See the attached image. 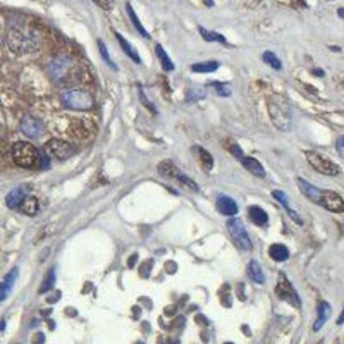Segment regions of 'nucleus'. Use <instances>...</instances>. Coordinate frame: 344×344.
I'll return each instance as SVG.
<instances>
[{"mask_svg":"<svg viewBox=\"0 0 344 344\" xmlns=\"http://www.w3.org/2000/svg\"><path fill=\"white\" fill-rule=\"evenodd\" d=\"M116 38H117V41H119L121 47H123L124 54H126L129 59H133L134 64H141V57H140V54H138V52H136V48H134L133 45H131L129 41H127L126 38L123 36V34L116 33Z\"/></svg>","mask_w":344,"mask_h":344,"instance_id":"18","label":"nucleus"},{"mask_svg":"<svg viewBox=\"0 0 344 344\" xmlns=\"http://www.w3.org/2000/svg\"><path fill=\"white\" fill-rule=\"evenodd\" d=\"M5 329V320H0V331H3Z\"/></svg>","mask_w":344,"mask_h":344,"instance_id":"52","label":"nucleus"},{"mask_svg":"<svg viewBox=\"0 0 344 344\" xmlns=\"http://www.w3.org/2000/svg\"><path fill=\"white\" fill-rule=\"evenodd\" d=\"M332 313V307L331 303H327V301H320L317 307V320H315V325H313V331L318 332L322 327H324V324L329 320V317H331Z\"/></svg>","mask_w":344,"mask_h":344,"instance_id":"15","label":"nucleus"},{"mask_svg":"<svg viewBox=\"0 0 344 344\" xmlns=\"http://www.w3.org/2000/svg\"><path fill=\"white\" fill-rule=\"evenodd\" d=\"M227 231H229L232 241H234V245L238 246V248L245 250V251L251 250V239H250V234H248V231H246V227H245V224H243L241 219H229Z\"/></svg>","mask_w":344,"mask_h":344,"instance_id":"7","label":"nucleus"},{"mask_svg":"<svg viewBox=\"0 0 344 344\" xmlns=\"http://www.w3.org/2000/svg\"><path fill=\"white\" fill-rule=\"evenodd\" d=\"M21 131H23L28 138H31V140H36V138H40L41 134H43V124H41V121L36 119V117L26 116L21 121Z\"/></svg>","mask_w":344,"mask_h":344,"instance_id":"12","label":"nucleus"},{"mask_svg":"<svg viewBox=\"0 0 344 344\" xmlns=\"http://www.w3.org/2000/svg\"><path fill=\"white\" fill-rule=\"evenodd\" d=\"M291 3H293V7H296V9H305V7H307V2H305V0H291Z\"/></svg>","mask_w":344,"mask_h":344,"instance_id":"43","label":"nucleus"},{"mask_svg":"<svg viewBox=\"0 0 344 344\" xmlns=\"http://www.w3.org/2000/svg\"><path fill=\"white\" fill-rule=\"evenodd\" d=\"M138 93H140V98H141V102H143V105H145V107H148V109H150L154 114H157V109H155V107L150 103V100H148L147 96H145V93H143V90H141V86H140V85H138Z\"/></svg>","mask_w":344,"mask_h":344,"instance_id":"35","label":"nucleus"},{"mask_svg":"<svg viewBox=\"0 0 344 344\" xmlns=\"http://www.w3.org/2000/svg\"><path fill=\"white\" fill-rule=\"evenodd\" d=\"M193 152L198 155V160H200V165H201V167H203L207 172H210L212 167H214V157H212V155L208 154V152L205 150V148H201V147H194Z\"/></svg>","mask_w":344,"mask_h":344,"instance_id":"21","label":"nucleus"},{"mask_svg":"<svg viewBox=\"0 0 344 344\" xmlns=\"http://www.w3.org/2000/svg\"><path fill=\"white\" fill-rule=\"evenodd\" d=\"M267 109H269L270 121L274 126L282 133H287L293 127V109L286 96L282 95H270L267 100Z\"/></svg>","mask_w":344,"mask_h":344,"instance_id":"1","label":"nucleus"},{"mask_svg":"<svg viewBox=\"0 0 344 344\" xmlns=\"http://www.w3.org/2000/svg\"><path fill=\"white\" fill-rule=\"evenodd\" d=\"M10 291L7 289V286L3 282H0V301H3L7 298V294H9Z\"/></svg>","mask_w":344,"mask_h":344,"instance_id":"42","label":"nucleus"},{"mask_svg":"<svg viewBox=\"0 0 344 344\" xmlns=\"http://www.w3.org/2000/svg\"><path fill=\"white\" fill-rule=\"evenodd\" d=\"M54 282H55V270H50L48 272V276L45 277V281H43V284H41V287H40V293L43 294V293H48V291L54 287Z\"/></svg>","mask_w":344,"mask_h":344,"instance_id":"30","label":"nucleus"},{"mask_svg":"<svg viewBox=\"0 0 344 344\" xmlns=\"http://www.w3.org/2000/svg\"><path fill=\"white\" fill-rule=\"evenodd\" d=\"M45 148H47L48 155H52L54 158H59V160L71 158L72 155L76 154V148L72 147L71 143H67V141H64V140H57V138L48 141V143L45 145Z\"/></svg>","mask_w":344,"mask_h":344,"instance_id":"9","label":"nucleus"},{"mask_svg":"<svg viewBox=\"0 0 344 344\" xmlns=\"http://www.w3.org/2000/svg\"><path fill=\"white\" fill-rule=\"evenodd\" d=\"M343 324H344V308H343L341 315H339V318H338V325H343Z\"/></svg>","mask_w":344,"mask_h":344,"instance_id":"47","label":"nucleus"},{"mask_svg":"<svg viewBox=\"0 0 344 344\" xmlns=\"http://www.w3.org/2000/svg\"><path fill=\"white\" fill-rule=\"evenodd\" d=\"M200 34L203 36V40L207 41H219V43H227L224 36L220 33H215V31H208L207 28H201L200 26Z\"/></svg>","mask_w":344,"mask_h":344,"instance_id":"27","label":"nucleus"},{"mask_svg":"<svg viewBox=\"0 0 344 344\" xmlns=\"http://www.w3.org/2000/svg\"><path fill=\"white\" fill-rule=\"evenodd\" d=\"M205 96V92L203 90H189L186 95V102L188 103H193L196 102V100H201Z\"/></svg>","mask_w":344,"mask_h":344,"instance_id":"34","label":"nucleus"},{"mask_svg":"<svg viewBox=\"0 0 344 344\" xmlns=\"http://www.w3.org/2000/svg\"><path fill=\"white\" fill-rule=\"evenodd\" d=\"M286 210H287V214H289V217H291V219H293V220H294V222H296V224L303 225V219H301V217H300V215H298V214H296V212H294V210H291V208H286Z\"/></svg>","mask_w":344,"mask_h":344,"instance_id":"39","label":"nucleus"},{"mask_svg":"<svg viewBox=\"0 0 344 344\" xmlns=\"http://www.w3.org/2000/svg\"><path fill=\"white\" fill-rule=\"evenodd\" d=\"M136 262H138V255L129 256V260H127V267H134V263Z\"/></svg>","mask_w":344,"mask_h":344,"instance_id":"46","label":"nucleus"},{"mask_svg":"<svg viewBox=\"0 0 344 344\" xmlns=\"http://www.w3.org/2000/svg\"><path fill=\"white\" fill-rule=\"evenodd\" d=\"M210 86L215 88V93L220 96H231V88L224 83H210Z\"/></svg>","mask_w":344,"mask_h":344,"instance_id":"31","label":"nucleus"},{"mask_svg":"<svg viewBox=\"0 0 344 344\" xmlns=\"http://www.w3.org/2000/svg\"><path fill=\"white\" fill-rule=\"evenodd\" d=\"M31 186L30 184H21V186L14 188V189L9 191V194L5 196V203L9 208H19V205L23 203L24 198L30 194Z\"/></svg>","mask_w":344,"mask_h":344,"instance_id":"13","label":"nucleus"},{"mask_svg":"<svg viewBox=\"0 0 344 344\" xmlns=\"http://www.w3.org/2000/svg\"><path fill=\"white\" fill-rule=\"evenodd\" d=\"M43 343H45V336L41 334V332H38V334L33 338V344H43Z\"/></svg>","mask_w":344,"mask_h":344,"instance_id":"44","label":"nucleus"},{"mask_svg":"<svg viewBox=\"0 0 344 344\" xmlns=\"http://www.w3.org/2000/svg\"><path fill=\"white\" fill-rule=\"evenodd\" d=\"M95 103L92 93L85 90H67L62 95V105L71 110H90Z\"/></svg>","mask_w":344,"mask_h":344,"instance_id":"4","label":"nucleus"},{"mask_svg":"<svg viewBox=\"0 0 344 344\" xmlns=\"http://www.w3.org/2000/svg\"><path fill=\"white\" fill-rule=\"evenodd\" d=\"M158 172L162 174V176L169 177V179H174L177 181V183L184 184L186 188H189L191 191H194V193H198L200 191V188L196 186V183H194L191 177H188L186 174H184L183 171H181L179 167H177L176 164H174L172 160H164L158 164Z\"/></svg>","mask_w":344,"mask_h":344,"instance_id":"6","label":"nucleus"},{"mask_svg":"<svg viewBox=\"0 0 344 344\" xmlns=\"http://www.w3.org/2000/svg\"><path fill=\"white\" fill-rule=\"evenodd\" d=\"M276 293H277V296H279L281 300L287 301V303H291L293 307H296V308L301 307V300H300V296H298L296 289H294L293 284L287 281V277L284 276V274H279V281H277Z\"/></svg>","mask_w":344,"mask_h":344,"instance_id":"8","label":"nucleus"},{"mask_svg":"<svg viewBox=\"0 0 344 344\" xmlns=\"http://www.w3.org/2000/svg\"><path fill=\"white\" fill-rule=\"evenodd\" d=\"M305 157H307L308 164L318 174H324V176H339L341 174V167L336 162H332L331 158L324 157V155L317 154V152L307 150L305 152Z\"/></svg>","mask_w":344,"mask_h":344,"instance_id":"5","label":"nucleus"},{"mask_svg":"<svg viewBox=\"0 0 344 344\" xmlns=\"http://www.w3.org/2000/svg\"><path fill=\"white\" fill-rule=\"evenodd\" d=\"M203 2L207 7H214V0H203Z\"/></svg>","mask_w":344,"mask_h":344,"instance_id":"49","label":"nucleus"},{"mask_svg":"<svg viewBox=\"0 0 344 344\" xmlns=\"http://www.w3.org/2000/svg\"><path fill=\"white\" fill-rule=\"evenodd\" d=\"M313 74H317L318 78H324V71L322 69H313Z\"/></svg>","mask_w":344,"mask_h":344,"instance_id":"48","label":"nucleus"},{"mask_svg":"<svg viewBox=\"0 0 344 344\" xmlns=\"http://www.w3.org/2000/svg\"><path fill=\"white\" fill-rule=\"evenodd\" d=\"M320 207H324L325 210L334 212V214H341L344 212V200L341 194H338L336 191L331 189H322L320 198H318V203Z\"/></svg>","mask_w":344,"mask_h":344,"instance_id":"10","label":"nucleus"},{"mask_svg":"<svg viewBox=\"0 0 344 344\" xmlns=\"http://www.w3.org/2000/svg\"><path fill=\"white\" fill-rule=\"evenodd\" d=\"M336 148H338L339 155H341V157L344 158V134L338 138V141H336Z\"/></svg>","mask_w":344,"mask_h":344,"instance_id":"40","label":"nucleus"},{"mask_svg":"<svg viewBox=\"0 0 344 344\" xmlns=\"http://www.w3.org/2000/svg\"><path fill=\"white\" fill-rule=\"evenodd\" d=\"M231 154L234 155V157L238 158V160H241V158L245 157V155H243V152H241V148H239L236 143H232V145H231Z\"/></svg>","mask_w":344,"mask_h":344,"instance_id":"38","label":"nucleus"},{"mask_svg":"<svg viewBox=\"0 0 344 344\" xmlns=\"http://www.w3.org/2000/svg\"><path fill=\"white\" fill-rule=\"evenodd\" d=\"M154 265V262H148V263H143V267H141V277H148L150 276V267Z\"/></svg>","mask_w":344,"mask_h":344,"instance_id":"41","label":"nucleus"},{"mask_svg":"<svg viewBox=\"0 0 344 344\" xmlns=\"http://www.w3.org/2000/svg\"><path fill=\"white\" fill-rule=\"evenodd\" d=\"M239 162H241V164L246 167V171L251 172L253 176L265 177V169H263V165L260 164V162L256 160V158H253V157H243Z\"/></svg>","mask_w":344,"mask_h":344,"instance_id":"19","label":"nucleus"},{"mask_svg":"<svg viewBox=\"0 0 344 344\" xmlns=\"http://www.w3.org/2000/svg\"><path fill=\"white\" fill-rule=\"evenodd\" d=\"M98 43V48H100V54H102V57H103V61H105V64L109 65L112 71H117V65L114 64V61L110 59V55H109V50H107V47H105V43H103V40H98L96 41Z\"/></svg>","mask_w":344,"mask_h":344,"instance_id":"29","label":"nucleus"},{"mask_svg":"<svg viewBox=\"0 0 344 344\" xmlns=\"http://www.w3.org/2000/svg\"><path fill=\"white\" fill-rule=\"evenodd\" d=\"M136 344H141V343H136Z\"/></svg>","mask_w":344,"mask_h":344,"instance_id":"54","label":"nucleus"},{"mask_svg":"<svg viewBox=\"0 0 344 344\" xmlns=\"http://www.w3.org/2000/svg\"><path fill=\"white\" fill-rule=\"evenodd\" d=\"M248 277L256 284H263L265 282V276H263V270L260 267V263L256 260H251L248 263Z\"/></svg>","mask_w":344,"mask_h":344,"instance_id":"22","label":"nucleus"},{"mask_svg":"<svg viewBox=\"0 0 344 344\" xmlns=\"http://www.w3.org/2000/svg\"><path fill=\"white\" fill-rule=\"evenodd\" d=\"M298 186H300V191L308 198V200L313 201V203H318V198H320V191L322 189H318L317 186H313L312 183H308V181L303 179V177H298Z\"/></svg>","mask_w":344,"mask_h":344,"instance_id":"16","label":"nucleus"},{"mask_svg":"<svg viewBox=\"0 0 344 344\" xmlns=\"http://www.w3.org/2000/svg\"><path fill=\"white\" fill-rule=\"evenodd\" d=\"M7 45H9V48L14 54H28V52L38 50L40 36L33 30L12 24L9 33H7Z\"/></svg>","mask_w":344,"mask_h":344,"instance_id":"2","label":"nucleus"},{"mask_svg":"<svg viewBox=\"0 0 344 344\" xmlns=\"http://www.w3.org/2000/svg\"><path fill=\"white\" fill-rule=\"evenodd\" d=\"M269 255L272 260H276V262H286L287 258H289V250L286 248L284 245H272L269 248Z\"/></svg>","mask_w":344,"mask_h":344,"instance_id":"23","label":"nucleus"},{"mask_svg":"<svg viewBox=\"0 0 344 344\" xmlns=\"http://www.w3.org/2000/svg\"><path fill=\"white\" fill-rule=\"evenodd\" d=\"M38 157H40V167L41 169H48V167H50V160H48V157L43 154V150H38Z\"/></svg>","mask_w":344,"mask_h":344,"instance_id":"37","label":"nucleus"},{"mask_svg":"<svg viewBox=\"0 0 344 344\" xmlns=\"http://www.w3.org/2000/svg\"><path fill=\"white\" fill-rule=\"evenodd\" d=\"M331 50H332V52H341V48H339V47H336V45H332V47H331Z\"/></svg>","mask_w":344,"mask_h":344,"instance_id":"51","label":"nucleus"},{"mask_svg":"<svg viewBox=\"0 0 344 344\" xmlns=\"http://www.w3.org/2000/svg\"><path fill=\"white\" fill-rule=\"evenodd\" d=\"M224 344H234V343H224Z\"/></svg>","mask_w":344,"mask_h":344,"instance_id":"53","label":"nucleus"},{"mask_svg":"<svg viewBox=\"0 0 344 344\" xmlns=\"http://www.w3.org/2000/svg\"><path fill=\"white\" fill-rule=\"evenodd\" d=\"M248 214H250V219H251L253 224L260 225V227H265V225L269 224V214H267L262 207L253 205V207L248 208Z\"/></svg>","mask_w":344,"mask_h":344,"instance_id":"17","label":"nucleus"},{"mask_svg":"<svg viewBox=\"0 0 344 344\" xmlns=\"http://www.w3.org/2000/svg\"><path fill=\"white\" fill-rule=\"evenodd\" d=\"M165 267H167V272L169 274H174L177 270V265L174 262H167V263H165Z\"/></svg>","mask_w":344,"mask_h":344,"instance_id":"45","label":"nucleus"},{"mask_svg":"<svg viewBox=\"0 0 344 344\" xmlns=\"http://www.w3.org/2000/svg\"><path fill=\"white\" fill-rule=\"evenodd\" d=\"M217 61H208V62H196V64L191 65V71L193 72H215L219 69Z\"/></svg>","mask_w":344,"mask_h":344,"instance_id":"26","label":"nucleus"},{"mask_svg":"<svg viewBox=\"0 0 344 344\" xmlns=\"http://www.w3.org/2000/svg\"><path fill=\"white\" fill-rule=\"evenodd\" d=\"M126 10H127V16H129V19H131V23H133V26L136 28V31L140 33V36H143V38H150V34H148V31L143 28V24H141V21L138 19V16H136V12H134V9H133V5H131L129 2L126 3Z\"/></svg>","mask_w":344,"mask_h":344,"instance_id":"24","label":"nucleus"},{"mask_svg":"<svg viewBox=\"0 0 344 344\" xmlns=\"http://www.w3.org/2000/svg\"><path fill=\"white\" fill-rule=\"evenodd\" d=\"M92 2L96 3V5H98L100 9H103V10H110V9H112V5H114L112 0H92Z\"/></svg>","mask_w":344,"mask_h":344,"instance_id":"36","label":"nucleus"},{"mask_svg":"<svg viewBox=\"0 0 344 344\" xmlns=\"http://www.w3.org/2000/svg\"><path fill=\"white\" fill-rule=\"evenodd\" d=\"M17 276H19V270H17V269H12V270H10V272L5 276V279H3V284H5L7 289H9V291L12 289L14 282L17 281Z\"/></svg>","mask_w":344,"mask_h":344,"instance_id":"32","label":"nucleus"},{"mask_svg":"<svg viewBox=\"0 0 344 344\" xmlns=\"http://www.w3.org/2000/svg\"><path fill=\"white\" fill-rule=\"evenodd\" d=\"M21 212L26 215H30V217H33V215H36L38 208H40V203H38V198L36 196H30L28 194L26 198L23 200V203L19 205Z\"/></svg>","mask_w":344,"mask_h":344,"instance_id":"20","label":"nucleus"},{"mask_svg":"<svg viewBox=\"0 0 344 344\" xmlns=\"http://www.w3.org/2000/svg\"><path fill=\"white\" fill-rule=\"evenodd\" d=\"M10 155H12L14 164L19 165V167H23V169L40 167L38 148H34L31 143H26V141H17V143L12 145Z\"/></svg>","mask_w":344,"mask_h":344,"instance_id":"3","label":"nucleus"},{"mask_svg":"<svg viewBox=\"0 0 344 344\" xmlns=\"http://www.w3.org/2000/svg\"><path fill=\"white\" fill-rule=\"evenodd\" d=\"M338 16L341 17V19H344V9H339L338 10Z\"/></svg>","mask_w":344,"mask_h":344,"instance_id":"50","label":"nucleus"},{"mask_svg":"<svg viewBox=\"0 0 344 344\" xmlns=\"http://www.w3.org/2000/svg\"><path fill=\"white\" fill-rule=\"evenodd\" d=\"M272 196L276 198V200L279 201L284 208H289V198H287V194L284 193V191H279V189L272 191Z\"/></svg>","mask_w":344,"mask_h":344,"instance_id":"33","label":"nucleus"},{"mask_svg":"<svg viewBox=\"0 0 344 344\" xmlns=\"http://www.w3.org/2000/svg\"><path fill=\"white\" fill-rule=\"evenodd\" d=\"M217 210L220 215H225V217H234L238 214V203L232 200L231 196H225V194H220L217 198Z\"/></svg>","mask_w":344,"mask_h":344,"instance_id":"14","label":"nucleus"},{"mask_svg":"<svg viewBox=\"0 0 344 344\" xmlns=\"http://www.w3.org/2000/svg\"><path fill=\"white\" fill-rule=\"evenodd\" d=\"M262 59L265 64H269L270 67H274L276 71H281V69H282V64H281L279 57H277L276 54H272V52H263Z\"/></svg>","mask_w":344,"mask_h":344,"instance_id":"28","label":"nucleus"},{"mask_svg":"<svg viewBox=\"0 0 344 344\" xmlns=\"http://www.w3.org/2000/svg\"><path fill=\"white\" fill-rule=\"evenodd\" d=\"M71 67H72L71 59L61 55V57H57V59H54V61H52L50 67H48V72H50V78L54 79L55 83H61L62 79L69 74Z\"/></svg>","mask_w":344,"mask_h":344,"instance_id":"11","label":"nucleus"},{"mask_svg":"<svg viewBox=\"0 0 344 344\" xmlns=\"http://www.w3.org/2000/svg\"><path fill=\"white\" fill-rule=\"evenodd\" d=\"M155 54H157V57L160 59V64H162V67H164L165 72L174 71V67H176V65H174V62L171 61V57H169L167 52H165V48L162 47L160 43L155 45Z\"/></svg>","mask_w":344,"mask_h":344,"instance_id":"25","label":"nucleus"}]
</instances>
